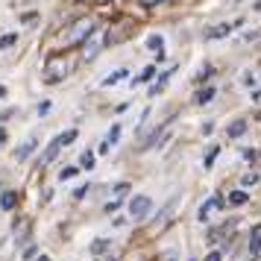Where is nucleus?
Masks as SVG:
<instances>
[{"label":"nucleus","instance_id":"nucleus-1","mask_svg":"<svg viewBox=\"0 0 261 261\" xmlns=\"http://www.w3.org/2000/svg\"><path fill=\"white\" fill-rule=\"evenodd\" d=\"M91 36H94V18L83 15V18H76V21L68 27V33H65V44H83V41H88Z\"/></svg>","mask_w":261,"mask_h":261},{"label":"nucleus","instance_id":"nucleus-2","mask_svg":"<svg viewBox=\"0 0 261 261\" xmlns=\"http://www.w3.org/2000/svg\"><path fill=\"white\" fill-rule=\"evenodd\" d=\"M68 71H71V62L62 59V56H50L47 65H44V80L47 83H62L65 76H68Z\"/></svg>","mask_w":261,"mask_h":261},{"label":"nucleus","instance_id":"nucleus-3","mask_svg":"<svg viewBox=\"0 0 261 261\" xmlns=\"http://www.w3.org/2000/svg\"><path fill=\"white\" fill-rule=\"evenodd\" d=\"M150 208H153V200H150V197H132V202H129V214L135 217V220L147 217V214H150Z\"/></svg>","mask_w":261,"mask_h":261},{"label":"nucleus","instance_id":"nucleus-4","mask_svg":"<svg viewBox=\"0 0 261 261\" xmlns=\"http://www.w3.org/2000/svg\"><path fill=\"white\" fill-rule=\"evenodd\" d=\"M100 44H103V38H100V36L94 33V36L88 38V44H85V59H94L97 50H100Z\"/></svg>","mask_w":261,"mask_h":261},{"label":"nucleus","instance_id":"nucleus-5","mask_svg":"<svg viewBox=\"0 0 261 261\" xmlns=\"http://www.w3.org/2000/svg\"><path fill=\"white\" fill-rule=\"evenodd\" d=\"M59 147H62V141H59V138H53V141H50V147L44 150V155H41V165H47V162H53V159L59 155Z\"/></svg>","mask_w":261,"mask_h":261},{"label":"nucleus","instance_id":"nucleus-6","mask_svg":"<svg viewBox=\"0 0 261 261\" xmlns=\"http://www.w3.org/2000/svg\"><path fill=\"white\" fill-rule=\"evenodd\" d=\"M249 252H252V255L261 252V226H255V229L249 232Z\"/></svg>","mask_w":261,"mask_h":261},{"label":"nucleus","instance_id":"nucleus-7","mask_svg":"<svg viewBox=\"0 0 261 261\" xmlns=\"http://www.w3.org/2000/svg\"><path fill=\"white\" fill-rule=\"evenodd\" d=\"M220 205H223V200H220V197L214 194L212 200H208V202H205V205L200 208V220H205V217H208V212H212V208H220Z\"/></svg>","mask_w":261,"mask_h":261},{"label":"nucleus","instance_id":"nucleus-8","mask_svg":"<svg viewBox=\"0 0 261 261\" xmlns=\"http://www.w3.org/2000/svg\"><path fill=\"white\" fill-rule=\"evenodd\" d=\"M15 202H18V194H15V191H6V194L0 197V208L9 212V208H15Z\"/></svg>","mask_w":261,"mask_h":261},{"label":"nucleus","instance_id":"nucleus-9","mask_svg":"<svg viewBox=\"0 0 261 261\" xmlns=\"http://www.w3.org/2000/svg\"><path fill=\"white\" fill-rule=\"evenodd\" d=\"M33 150H36V138H27V141L18 147V162H24V159L33 153Z\"/></svg>","mask_w":261,"mask_h":261},{"label":"nucleus","instance_id":"nucleus-10","mask_svg":"<svg viewBox=\"0 0 261 261\" xmlns=\"http://www.w3.org/2000/svg\"><path fill=\"white\" fill-rule=\"evenodd\" d=\"M208 100H214V88H202L200 94L194 97V103H197V106H205Z\"/></svg>","mask_w":261,"mask_h":261},{"label":"nucleus","instance_id":"nucleus-11","mask_svg":"<svg viewBox=\"0 0 261 261\" xmlns=\"http://www.w3.org/2000/svg\"><path fill=\"white\" fill-rule=\"evenodd\" d=\"M120 80H126V68H120V71H115V73H109L106 80H103V85H118Z\"/></svg>","mask_w":261,"mask_h":261},{"label":"nucleus","instance_id":"nucleus-12","mask_svg":"<svg viewBox=\"0 0 261 261\" xmlns=\"http://www.w3.org/2000/svg\"><path fill=\"white\" fill-rule=\"evenodd\" d=\"M244 132H247V123H244V120H235V123L229 126V135H232V138H238V135H244Z\"/></svg>","mask_w":261,"mask_h":261},{"label":"nucleus","instance_id":"nucleus-13","mask_svg":"<svg viewBox=\"0 0 261 261\" xmlns=\"http://www.w3.org/2000/svg\"><path fill=\"white\" fill-rule=\"evenodd\" d=\"M229 202H232V205H244V202H247V194H244V191H232V194H229Z\"/></svg>","mask_w":261,"mask_h":261},{"label":"nucleus","instance_id":"nucleus-14","mask_svg":"<svg viewBox=\"0 0 261 261\" xmlns=\"http://www.w3.org/2000/svg\"><path fill=\"white\" fill-rule=\"evenodd\" d=\"M229 36V24H220V27H214L212 33H208V38H226Z\"/></svg>","mask_w":261,"mask_h":261},{"label":"nucleus","instance_id":"nucleus-15","mask_svg":"<svg viewBox=\"0 0 261 261\" xmlns=\"http://www.w3.org/2000/svg\"><path fill=\"white\" fill-rule=\"evenodd\" d=\"M217 153H220V147H217V144H214V147H208V153H205V167H212V165H214Z\"/></svg>","mask_w":261,"mask_h":261},{"label":"nucleus","instance_id":"nucleus-16","mask_svg":"<svg viewBox=\"0 0 261 261\" xmlns=\"http://www.w3.org/2000/svg\"><path fill=\"white\" fill-rule=\"evenodd\" d=\"M153 73H155V68H144V71L138 73V80H132V85H138V83H147V80H150Z\"/></svg>","mask_w":261,"mask_h":261},{"label":"nucleus","instance_id":"nucleus-17","mask_svg":"<svg viewBox=\"0 0 261 261\" xmlns=\"http://www.w3.org/2000/svg\"><path fill=\"white\" fill-rule=\"evenodd\" d=\"M106 247H109V241H103V238H100V241H94V244H91V252H94V255H100V252H106Z\"/></svg>","mask_w":261,"mask_h":261},{"label":"nucleus","instance_id":"nucleus-18","mask_svg":"<svg viewBox=\"0 0 261 261\" xmlns=\"http://www.w3.org/2000/svg\"><path fill=\"white\" fill-rule=\"evenodd\" d=\"M147 47H150V50H159V53H162V36H150V38H147Z\"/></svg>","mask_w":261,"mask_h":261},{"label":"nucleus","instance_id":"nucleus-19","mask_svg":"<svg viewBox=\"0 0 261 261\" xmlns=\"http://www.w3.org/2000/svg\"><path fill=\"white\" fill-rule=\"evenodd\" d=\"M167 80H170V71H165V73H162V76H159V85H155V88H153V94H159V91L165 88V83H167Z\"/></svg>","mask_w":261,"mask_h":261},{"label":"nucleus","instance_id":"nucleus-20","mask_svg":"<svg viewBox=\"0 0 261 261\" xmlns=\"http://www.w3.org/2000/svg\"><path fill=\"white\" fill-rule=\"evenodd\" d=\"M73 138H76V129H68V132H65V135H59V141H62V147H65V144H71Z\"/></svg>","mask_w":261,"mask_h":261},{"label":"nucleus","instance_id":"nucleus-21","mask_svg":"<svg viewBox=\"0 0 261 261\" xmlns=\"http://www.w3.org/2000/svg\"><path fill=\"white\" fill-rule=\"evenodd\" d=\"M76 173H80L76 167H65V170H62V173H59V179H73V176H76Z\"/></svg>","mask_w":261,"mask_h":261},{"label":"nucleus","instance_id":"nucleus-22","mask_svg":"<svg viewBox=\"0 0 261 261\" xmlns=\"http://www.w3.org/2000/svg\"><path fill=\"white\" fill-rule=\"evenodd\" d=\"M12 44H15V36H3V38H0V50H3V47H12Z\"/></svg>","mask_w":261,"mask_h":261},{"label":"nucleus","instance_id":"nucleus-23","mask_svg":"<svg viewBox=\"0 0 261 261\" xmlns=\"http://www.w3.org/2000/svg\"><path fill=\"white\" fill-rule=\"evenodd\" d=\"M258 182V173H244V185H255Z\"/></svg>","mask_w":261,"mask_h":261},{"label":"nucleus","instance_id":"nucleus-24","mask_svg":"<svg viewBox=\"0 0 261 261\" xmlns=\"http://www.w3.org/2000/svg\"><path fill=\"white\" fill-rule=\"evenodd\" d=\"M118 138H120V126H112V132H109V144L118 141Z\"/></svg>","mask_w":261,"mask_h":261},{"label":"nucleus","instance_id":"nucleus-25","mask_svg":"<svg viewBox=\"0 0 261 261\" xmlns=\"http://www.w3.org/2000/svg\"><path fill=\"white\" fill-rule=\"evenodd\" d=\"M94 165V155L91 153H83V167H91Z\"/></svg>","mask_w":261,"mask_h":261},{"label":"nucleus","instance_id":"nucleus-26","mask_svg":"<svg viewBox=\"0 0 261 261\" xmlns=\"http://www.w3.org/2000/svg\"><path fill=\"white\" fill-rule=\"evenodd\" d=\"M85 191H88V185H83V188H76V191H73V197L80 200V197H85Z\"/></svg>","mask_w":261,"mask_h":261},{"label":"nucleus","instance_id":"nucleus-27","mask_svg":"<svg viewBox=\"0 0 261 261\" xmlns=\"http://www.w3.org/2000/svg\"><path fill=\"white\" fill-rule=\"evenodd\" d=\"M205 261H220V252H208V258Z\"/></svg>","mask_w":261,"mask_h":261},{"label":"nucleus","instance_id":"nucleus-28","mask_svg":"<svg viewBox=\"0 0 261 261\" xmlns=\"http://www.w3.org/2000/svg\"><path fill=\"white\" fill-rule=\"evenodd\" d=\"M6 141V132H3V126H0V144Z\"/></svg>","mask_w":261,"mask_h":261},{"label":"nucleus","instance_id":"nucleus-29","mask_svg":"<svg viewBox=\"0 0 261 261\" xmlns=\"http://www.w3.org/2000/svg\"><path fill=\"white\" fill-rule=\"evenodd\" d=\"M144 6H153V3H159V0H141Z\"/></svg>","mask_w":261,"mask_h":261},{"label":"nucleus","instance_id":"nucleus-30","mask_svg":"<svg viewBox=\"0 0 261 261\" xmlns=\"http://www.w3.org/2000/svg\"><path fill=\"white\" fill-rule=\"evenodd\" d=\"M38 261H50V258H47V255H38Z\"/></svg>","mask_w":261,"mask_h":261}]
</instances>
